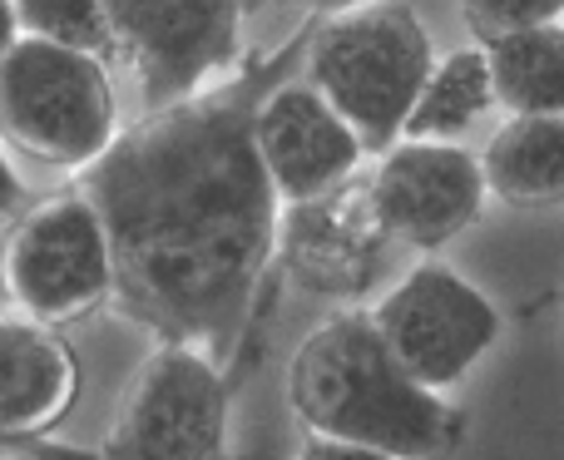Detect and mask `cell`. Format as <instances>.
Masks as SVG:
<instances>
[{
	"instance_id": "obj_14",
	"label": "cell",
	"mask_w": 564,
	"mask_h": 460,
	"mask_svg": "<svg viewBox=\"0 0 564 460\" xmlns=\"http://www.w3.org/2000/svg\"><path fill=\"white\" fill-rule=\"evenodd\" d=\"M496 105L510 114H564V25H530L486 40Z\"/></svg>"
},
{
	"instance_id": "obj_13",
	"label": "cell",
	"mask_w": 564,
	"mask_h": 460,
	"mask_svg": "<svg viewBox=\"0 0 564 460\" xmlns=\"http://www.w3.org/2000/svg\"><path fill=\"white\" fill-rule=\"evenodd\" d=\"M486 188L510 208L564 204V114H510L480 154Z\"/></svg>"
},
{
	"instance_id": "obj_19",
	"label": "cell",
	"mask_w": 564,
	"mask_h": 460,
	"mask_svg": "<svg viewBox=\"0 0 564 460\" xmlns=\"http://www.w3.org/2000/svg\"><path fill=\"white\" fill-rule=\"evenodd\" d=\"M20 213H25V184H20V174L10 168L6 149H0V238L15 228Z\"/></svg>"
},
{
	"instance_id": "obj_3",
	"label": "cell",
	"mask_w": 564,
	"mask_h": 460,
	"mask_svg": "<svg viewBox=\"0 0 564 460\" xmlns=\"http://www.w3.org/2000/svg\"><path fill=\"white\" fill-rule=\"evenodd\" d=\"M431 35L411 6H361L317 30L307 79L367 149L387 154L431 75Z\"/></svg>"
},
{
	"instance_id": "obj_7",
	"label": "cell",
	"mask_w": 564,
	"mask_h": 460,
	"mask_svg": "<svg viewBox=\"0 0 564 460\" xmlns=\"http://www.w3.org/2000/svg\"><path fill=\"white\" fill-rule=\"evenodd\" d=\"M391 357L431 392L456 386L496 347L500 313L476 283L446 263H421L371 313Z\"/></svg>"
},
{
	"instance_id": "obj_11",
	"label": "cell",
	"mask_w": 564,
	"mask_h": 460,
	"mask_svg": "<svg viewBox=\"0 0 564 460\" xmlns=\"http://www.w3.org/2000/svg\"><path fill=\"white\" fill-rule=\"evenodd\" d=\"M253 144L282 204H307L357 174L367 144L312 85L273 89L253 109Z\"/></svg>"
},
{
	"instance_id": "obj_20",
	"label": "cell",
	"mask_w": 564,
	"mask_h": 460,
	"mask_svg": "<svg viewBox=\"0 0 564 460\" xmlns=\"http://www.w3.org/2000/svg\"><path fill=\"white\" fill-rule=\"evenodd\" d=\"M20 40V15H15V0H0V59L10 55V45Z\"/></svg>"
},
{
	"instance_id": "obj_18",
	"label": "cell",
	"mask_w": 564,
	"mask_h": 460,
	"mask_svg": "<svg viewBox=\"0 0 564 460\" xmlns=\"http://www.w3.org/2000/svg\"><path fill=\"white\" fill-rule=\"evenodd\" d=\"M297 460H401L391 451H377V446H357V441H337V436H317L307 431Z\"/></svg>"
},
{
	"instance_id": "obj_12",
	"label": "cell",
	"mask_w": 564,
	"mask_h": 460,
	"mask_svg": "<svg viewBox=\"0 0 564 460\" xmlns=\"http://www.w3.org/2000/svg\"><path fill=\"white\" fill-rule=\"evenodd\" d=\"M79 392L75 352L50 322L0 313V436L50 431Z\"/></svg>"
},
{
	"instance_id": "obj_16",
	"label": "cell",
	"mask_w": 564,
	"mask_h": 460,
	"mask_svg": "<svg viewBox=\"0 0 564 460\" xmlns=\"http://www.w3.org/2000/svg\"><path fill=\"white\" fill-rule=\"evenodd\" d=\"M15 15H20V35L95 50V55L115 50V30H109L105 0H15Z\"/></svg>"
},
{
	"instance_id": "obj_8",
	"label": "cell",
	"mask_w": 564,
	"mask_h": 460,
	"mask_svg": "<svg viewBox=\"0 0 564 460\" xmlns=\"http://www.w3.org/2000/svg\"><path fill=\"white\" fill-rule=\"evenodd\" d=\"M119 55L149 109L194 99L198 85L234 65L248 0H105Z\"/></svg>"
},
{
	"instance_id": "obj_17",
	"label": "cell",
	"mask_w": 564,
	"mask_h": 460,
	"mask_svg": "<svg viewBox=\"0 0 564 460\" xmlns=\"http://www.w3.org/2000/svg\"><path fill=\"white\" fill-rule=\"evenodd\" d=\"M466 25L480 40L510 35V30H530V25H550L564 15V0H456Z\"/></svg>"
},
{
	"instance_id": "obj_15",
	"label": "cell",
	"mask_w": 564,
	"mask_h": 460,
	"mask_svg": "<svg viewBox=\"0 0 564 460\" xmlns=\"http://www.w3.org/2000/svg\"><path fill=\"white\" fill-rule=\"evenodd\" d=\"M490 105H496V85H490L486 45L451 50L446 59L431 65L401 139H446V144H456V134H466Z\"/></svg>"
},
{
	"instance_id": "obj_6",
	"label": "cell",
	"mask_w": 564,
	"mask_h": 460,
	"mask_svg": "<svg viewBox=\"0 0 564 460\" xmlns=\"http://www.w3.org/2000/svg\"><path fill=\"white\" fill-rule=\"evenodd\" d=\"M228 436V376L218 357L159 342L139 362L109 426V460H218Z\"/></svg>"
},
{
	"instance_id": "obj_1",
	"label": "cell",
	"mask_w": 564,
	"mask_h": 460,
	"mask_svg": "<svg viewBox=\"0 0 564 460\" xmlns=\"http://www.w3.org/2000/svg\"><path fill=\"white\" fill-rule=\"evenodd\" d=\"M115 253V303L164 342L224 362L278 253L282 198L253 144V109L178 99L149 109L85 168Z\"/></svg>"
},
{
	"instance_id": "obj_4",
	"label": "cell",
	"mask_w": 564,
	"mask_h": 460,
	"mask_svg": "<svg viewBox=\"0 0 564 460\" xmlns=\"http://www.w3.org/2000/svg\"><path fill=\"white\" fill-rule=\"evenodd\" d=\"M0 139L55 168H89L115 144L105 55L20 35L0 59Z\"/></svg>"
},
{
	"instance_id": "obj_5",
	"label": "cell",
	"mask_w": 564,
	"mask_h": 460,
	"mask_svg": "<svg viewBox=\"0 0 564 460\" xmlns=\"http://www.w3.org/2000/svg\"><path fill=\"white\" fill-rule=\"evenodd\" d=\"M0 283L35 322H75L115 297V253L89 194H59L20 213L0 243Z\"/></svg>"
},
{
	"instance_id": "obj_10",
	"label": "cell",
	"mask_w": 564,
	"mask_h": 460,
	"mask_svg": "<svg viewBox=\"0 0 564 460\" xmlns=\"http://www.w3.org/2000/svg\"><path fill=\"white\" fill-rule=\"evenodd\" d=\"M387 228L371 208V188L347 178L307 204H288L278 223V258L317 297H361L381 273Z\"/></svg>"
},
{
	"instance_id": "obj_2",
	"label": "cell",
	"mask_w": 564,
	"mask_h": 460,
	"mask_svg": "<svg viewBox=\"0 0 564 460\" xmlns=\"http://www.w3.org/2000/svg\"><path fill=\"white\" fill-rule=\"evenodd\" d=\"M288 402L307 431L401 460L446 456L460 441V416L391 357L371 313H337L302 337L288 366Z\"/></svg>"
},
{
	"instance_id": "obj_9",
	"label": "cell",
	"mask_w": 564,
	"mask_h": 460,
	"mask_svg": "<svg viewBox=\"0 0 564 460\" xmlns=\"http://www.w3.org/2000/svg\"><path fill=\"white\" fill-rule=\"evenodd\" d=\"M367 188L387 238L406 248H441L456 233H466L490 194L480 158L446 139L391 144Z\"/></svg>"
}]
</instances>
